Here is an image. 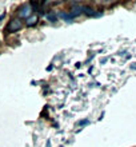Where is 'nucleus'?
<instances>
[{
  "instance_id": "nucleus-1",
  "label": "nucleus",
  "mask_w": 136,
  "mask_h": 147,
  "mask_svg": "<svg viewBox=\"0 0 136 147\" xmlns=\"http://www.w3.org/2000/svg\"><path fill=\"white\" fill-rule=\"evenodd\" d=\"M20 28H21V20L20 19H12L11 22H9V24L7 26V32L13 34V32L19 31Z\"/></svg>"
},
{
  "instance_id": "nucleus-2",
  "label": "nucleus",
  "mask_w": 136,
  "mask_h": 147,
  "mask_svg": "<svg viewBox=\"0 0 136 147\" xmlns=\"http://www.w3.org/2000/svg\"><path fill=\"white\" fill-rule=\"evenodd\" d=\"M82 11L86 13L87 16H100V13H96L95 12V9L91 7H88V5H84V7H82Z\"/></svg>"
},
{
  "instance_id": "nucleus-3",
  "label": "nucleus",
  "mask_w": 136,
  "mask_h": 147,
  "mask_svg": "<svg viewBox=\"0 0 136 147\" xmlns=\"http://www.w3.org/2000/svg\"><path fill=\"white\" fill-rule=\"evenodd\" d=\"M31 11H32L31 5L24 4V5H21V7H20V16H28L29 13H31Z\"/></svg>"
},
{
  "instance_id": "nucleus-4",
  "label": "nucleus",
  "mask_w": 136,
  "mask_h": 147,
  "mask_svg": "<svg viewBox=\"0 0 136 147\" xmlns=\"http://www.w3.org/2000/svg\"><path fill=\"white\" fill-rule=\"evenodd\" d=\"M38 20H39V18L36 15H32V16H29L27 19V26H35L36 23H38Z\"/></svg>"
},
{
  "instance_id": "nucleus-5",
  "label": "nucleus",
  "mask_w": 136,
  "mask_h": 147,
  "mask_svg": "<svg viewBox=\"0 0 136 147\" xmlns=\"http://www.w3.org/2000/svg\"><path fill=\"white\" fill-rule=\"evenodd\" d=\"M60 16H62L63 19L66 20V22H71V20H74V16L71 15V13H66V12H60Z\"/></svg>"
},
{
  "instance_id": "nucleus-6",
  "label": "nucleus",
  "mask_w": 136,
  "mask_h": 147,
  "mask_svg": "<svg viewBox=\"0 0 136 147\" xmlns=\"http://www.w3.org/2000/svg\"><path fill=\"white\" fill-rule=\"evenodd\" d=\"M47 18H48V19L51 20V22H56V15H55V13H48V16H47Z\"/></svg>"
},
{
  "instance_id": "nucleus-7",
  "label": "nucleus",
  "mask_w": 136,
  "mask_h": 147,
  "mask_svg": "<svg viewBox=\"0 0 136 147\" xmlns=\"http://www.w3.org/2000/svg\"><path fill=\"white\" fill-rule=\"evenodd\" d=\"M90 122L88 120H80V122H78V126H82V124H88Z\"/></svg>"
},
{
  "instance_id": "nucleus-8",
  "label": "nucleus",
  "mask_w": 136,
  "mask_h": 147,
  "mask_svg": "<svg viewBox=\"0 0 136 147\" xmlns=\"http://www.w3.org/2000/svg\"><path fill=\"white\" fill-rule=\"evenodd\" d=\"M131 68H133V70H136V63H135V66H131Z\"/></svg>"
}]
</instances>
